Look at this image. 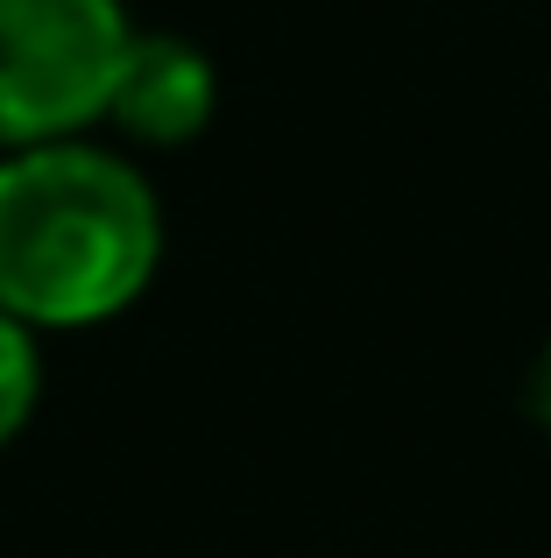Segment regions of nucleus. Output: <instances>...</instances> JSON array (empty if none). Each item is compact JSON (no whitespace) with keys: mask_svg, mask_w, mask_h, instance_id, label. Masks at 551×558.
Here are the masks:
<instances>
[{"mask_svg":"<svg viewBox=\"0 0 551 558\" xmlns=\"http://www.w3.org/2000/svg\"><path fill=\"white\" fill-rule=\"evenodd\" d=\"M42 396V354H36V326H22L14 312H0V446L36 417Z\"/></svg>","mask_w":551,"mask_h":558,"instance_id":"obj_4","label":"nucleus"},{"mask_svg":"<svg viewBox=\"0 0 551 558\" xmlns=\"http://www.w3.org/2000/svg\"><path fill=\"white\" fill-rule=\"evenodd\" d=\"M524 403H530V417L551 432V347L538 354V368H530V381H524Z\"/></svg>","mask_w":551,"mask_h":558,"instance_id":"obj_5","label":"nucleus"},{"mask_svg":"<svg viewBox=\"0 0 551 558\" xmlns=\"http://www.w3.org/2000/svg\"><path fill=\"white\" fill-rule=\"evenodd\" d=\"M127 50L121 0H0V149L107 121Z\"/></svg>","mask_w":551,"mask_h":558,"instance_id":"obj_2","label":"nucleus"},{"mask_svg":"<svg viewBox=\"0 0 551 558\" xmlns=\"http://www.w3.org/2000/svg\"><path fill=\"white\" fill-rule=\"evenodd\" d=\"M212 107H220V78H212L206 57L184 36H142L135 28V50H127V64H121L107 121L127 128L135 142L177 149V142H192L198 128L212 121Z\"/></svg>","mask_w":551,"mask_h":558,"instance_id":"obj_3","label":"nucleus"},{"mask_svg":"<svg viewBox=\"0 0 551 558\" xmlns=\"http://www.w3.org/2000/svg\"><path fill=\"white\" fill-rule=\"evenodd\" d=\"M163 205L127 156L78 135L28 142L0 163V312L22 326H99L149 290Z\"/></svg>","mask_w":551,"mask_h":558,"instance_id":"obj_1","label":"nucleus"}]
</instances>
